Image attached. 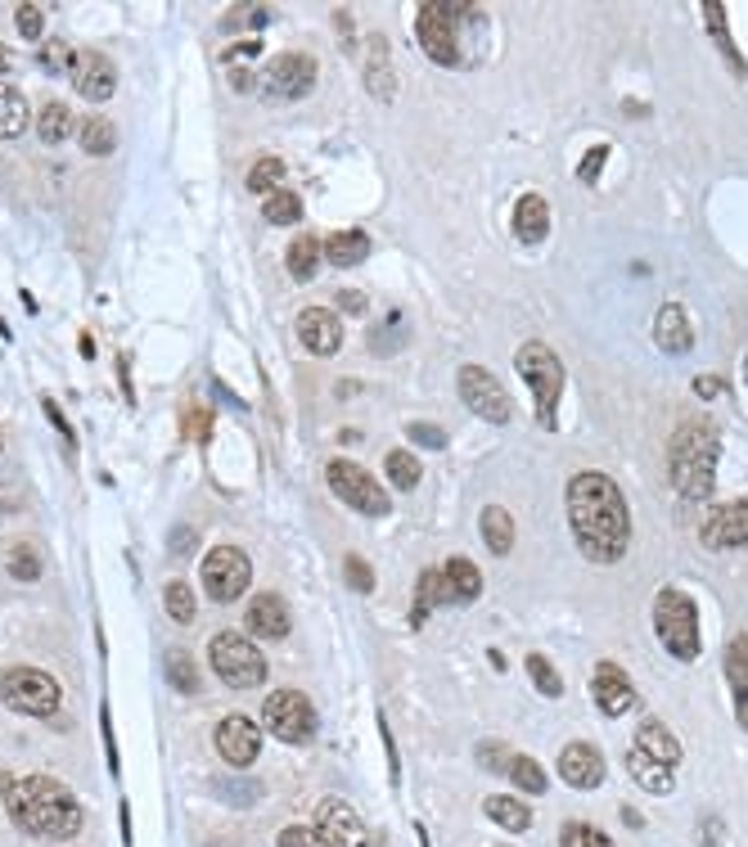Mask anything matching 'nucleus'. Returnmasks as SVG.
<instances>
[{
  "mask_svg": "<svg viewBox=\"0 0 748 847\" xmlns=\"http://www.w3.org/2000/svg\"><path fill=\"white\" fill-rule=\"evenodd\" d=\"M568 528H573L577 550L591 563H618L627 554V545H632V514H627L623 487L608 473H595V469L573 473V482H568Z\"/></svg>",
  "mask_w": 748,
  "mask_h": 847,
  "instance_id": "f257e3e1",
  "label": "nucleus"
},
{
  "mask_svg": "<svg viewBox=\"0 0 748 847\" xmlns=\"http://www.w3.org/2000/svg\"><path fill=\"white\" fill-rule=\"evenodd\" d=\"M0 798H6L14 825L37 838H73L82 829V803L50 775H0Z\"/></svg>",
  "mask_w": 748,
  "mask_h": 847,
  "instance_id": "f03ea898",
  "label": "nucleus"
},
{
  "mask_svg": "<svg viewBox=\"0 0 748 847\" xmlns=\"http://www.w3.org/2000/svg\"><path fill=\"white\" fill-rule=\"evenodd\" d=\"M717 451H721V442H717L713 419H686L682 429H676V438L667 447V469H672V482L686 501H704L713 491Z\"/></svg>",
  "mask_w": 748,
  "mask_h": 847,
  "instance_id": "7ed1b4c3",
  "label": "nucleus"
},
{
  "mask_svg": "<svg viewBox=\"0 0 748 847\" xmlns=\"http://www.w3.org/2000/svg\"><path fill=\"white\" fill-rule=\"evenodd\" d=\"M654 631L672 659L695 663L699 659V609L682 586H663L654 600Z\"/></svg>",
  "mask_w": 748,
  "mask_h": 847,
  "instance_id": "20e7f679",
  "label": "nucleus"
},
{
  "mask_svg": "<svg viewBox=\"0 0 748 847\" xmlns=\"http://www.w3.org/2000/svg\"><path fill=\"white\" fill-rule=\"evenodd\" d=\"M514 370L532 388L536 424H541V429H555V410H560V397H564V361L555 357L546 343H523L514 351Z\"/></svg>",
  "mask_w": 748,
  "mask_h": 847,
  "instance_id": "39448f33",
  "label": "nucleus"
},
{
  "mask_svg": "<svg viewBox=\"0 0 748 847\" xmlns=\"http://www.w3.org/2000/svg\"><path fill=\"white\" fill-rule=\"evenodd\" d=\"M208 659H213L217 676H222L230 690H257V685L266 681V672H270L266 659H262V650L248 641V635H239V631H222V635H213Z\"/></svg>",
  "mask_w": 748,
  "mask_h": 847,
  "instance_id": "423d86ee",
  "label": "nucleus"
},
{
  "mask_svg": "<svg viewBox=\"0 0 748 847\" xmlns=\"http://www.w3.org/2000/svg\"><path fill=\"white\" fill-rule=\"evenodd\" d=\"M59 681L37 672V667H10L0 672V703L23 717H50L59 708Z\"/></svg>",
  "mask_w": 748,
  "mask_h": 847,
  "instance_id": "0eeeda50",
  "label": "nucleus"
},
{
  "mask_svg": "<svg viewBox=\"0 0 748 847\" xmlns=\"http://www.w3.org/2000/svg\"><path fill=\"white\" fill-rule=\"evenodd\" d=\"M325 482H329V491H334L338 501H348L352 510H361V514H370V519L392 514L388 491L375 482L370 469H361V465H352V460H329V465H325Z\"/></svg>",
  "mask_w": 748,
  "mask_h": 847,
  "instance_id": "6e6552de",
  "label": "nucleus"
},
{
  "mask_svg": "<svg viewBox=\"0 0 748 847\" xmlns=\"http://www.w3.org/2000/svg\"><path fill=\"white\" fill-rule=\"evenodd\" d=\"M266 731L285 739V744H311L316 739V708L303 690H270L266 694V708H262Z\"/></svg>",
  "mask_w": 748,
  "mask_h": 847,
  "instance_id": "1a4fd4ad",
  "label": "nucleus"
},
{
  "mask_svg": "<svg viewBox=\"0 0 748 847\" xmlns=\"http://www.w3.org/2000/svg\"><path fill=\"white\" fill-rule=\"evenodd\" d=\"M253 582V563L239 545H217L208 559H203V591H208L217 604H230L248 591Z\"/></svg>",
  "mask_w": 748,
  "mask_h": 847,
  "instance_id": "9d476101",
  "label": "nucleus"
},
{
  "mask_svg": "<svg viewBox=\"0 0 748 847\" xmlns=\"http://www.w3.org/2000/svg\"><path fill=\"white\" fill-rule=\"evenodd\" d=\"M455 384H460L464 406H469L473 415H483L488 424H510V419H514V401H510V392L501 388V379H496L492 370H483V366H464Z\"/></svg>",
  "mask_w": 748,
  "mask_h": 847,
  "instance_id": "9b49d317",
  "label": "nucleus"
},
{
  "mask_svg": "<svg viewBox=\"0 0 748 847\" xmlns=\"http://www.w3.org/2000/svg\"><path fill=\"white\" fill-rule=\"evenodd\" d=\"M262 86L280 100H303L311 86H316V59L311 54H298V50H285L266 63L262 73Z\"/></svg>",
  "mask_w": 748,
  "mask_h": 847,
  "instance_id": "f8f14e48",
  "label": "nucleus"
},
{
  "mask_svg": "<svg viewBox=\"0 0 748 847\" xmlns=\"http://www.w3.org/2000/svg\"><path fill=\"white\" fill-rule=\"evenodd\" d=\"M316 834L325 847H370V829L366 820L338 798H325L316 807Z\"/></svg>",
  "mask_w": 748,
  "mask_h": 847,
  "instance_id": "ddd939ff",
  "label": "nucleus"
},
{
  "mask_svg": "<svg viewBox=\"0 0 748 847\" xmlns=\"http://www.w3.org/2000/svg\"><path fill=\"white\" fill-rule=\"evenodd\" d=\"M416 32H420V45L433 63H455L460 59V45H455V19L447 6H420V19H416Z\"/></svg>",
  "mask_w": 748,
  "mask_h": 847,
  "instance_id": "4468645a",
  "label": "nucleus"
},
{
  "mask_svg": "<svg viewBox=\"0 0 748 847\" xmlns=\"http://www.w3.org/2000/svg\"><path fill=\"white\" fill-rule=\"evenodd\" d=\"M591 694H595V703H600L604 717H623V713L636 708V690H632V681H627V672H623L618 663H595V672H591Z\"/></svg>",
  "mask_w": 748,
  "mask_h": 847,
  "instance_id": "2eb2a0df",
  "label": "nucleus"
},
{
  "mask_svg": "<svg viewBox=\"0 0 748 847\" xmlns=\"http://www.w3.org/2000/svg\"><path fill=\"white\" fill-rule=\"evenodd\" d=\"M704 545L708 550H739L748 541V501H730V506H717L708 519H704Z\"/></svg>",
  "mask_w": 748,
  "mask_h": 847,
  "instance_id": "dca6fc26",
  "label": "nucleus"
},
{
  "mask_svg": "<svg viewBox=\"0 0 748 847\" xmlns=\"http://www.w3.org/2000/svg\"><path fill=\"white\" fill-rule=\"evenodd\" d=\"M73 86L86 95V100H109L113 91H117V68H113V59L109 54H100V50H82V54H73Z\"/></svg>",
  "mask_w": 748,
  "mask_h": 847,
  "instance_id": "f3484780",
  "label": "nucleus"
},
{
  "mask_svg": "<svg viewBox=\"0 0 748 847\" xmlns=\"http://www.w3.org/2000/svg\"><path fill=\"white\" fill-rule=\"evenodd\" d=\"M217 753L230 762V766H253L257 753H262V731L248 722V717H226L217 722Z\"/></svg>",
  "mask_w": 748,
  "mask_h": 847,
  "instance_id": "a211bd4d",
  "label": "nucleus"
},
{
  "mask_svg": "<svg viewBox=\"0 0 748 847\" xmlns=\"http://www.w3.org/2000/svg\"><path fill=\"white\" fill-rule=\"evenodd\" d=\"M298 338L311 357H334V351L344 347V325H338V316L329 307H307L298 316Z\"/></svg>",
  "mask_w": 748,
  "mask_h": 847,
  "instance_id": "6ab92c4d",
  "label": "nucleus"
},
{
  "mask_svg": "<svg viewBox=\"0 0 748 847\" xmlns=\"http://www.w3.org/2000/svg\"><path fill=\"white\" fill-rule=\"evenodd\" d=\"M248 631L262 635V641H285V635L294 631V618H289V604L280 595H253L248 604Z\"/></svg>",
  "mask_w": 748,
  "mask_h": 847,
  "instance_id": "aec40b11",
  "label": "nucleus"
},
{
  "mask_svg": "<svg viewBox=\"0 0 748 847\" xmlns=\"http://www.w3.org/2000/svg\"><path fill=\"white\" fill-rule=\"evenodd\" d=\"M560 775L573 789H595L604 780V753L591 744H568L560 753Z\"/></svg>",
  "mask_w": 748,
  "mask_h": 847,
  "instance_id": "412c9836",
  "label": "nucleus"
},
{
  "mask_svg": "<svg viewBox=\"0 0 748 847\" xmlns=\"http://www.w3.org/2000/svg\"><path fill=\"white\" fill-rule=\"evenodd\" d=\"M654 343L663 351H672V357H682V351H690L695 343V329H690V316L682 303H667L658 316H654Z\"/></svg>",
  "mask_w": 748,
  "mask_h": 847,
  "instance_id": "4be33fe9",
  "label": "nucleus"
},
{
  "mask_svg": "<svg viewBox=\"0 0 748 847\" xmlns=\"http://www.w3.org/2000/svg\"><path fill=\"white\" fill-rule=\"evenodd\" d=\"M726 681L735 690V722L748 731V631L726 645Z\"/></svg>",
  "mask_w": 748,
  "mask_h": 847,
  "instance_id": "5701e85b",
  "label": "nucleus"
},
{
  "mask_svg": "<svg viewBox=\"0 0 748 847\" xmlns=\"http://www.w3.org/2000/svg\"><path fill=\"white\" fill-rule=\"evenodd\" d=\"M514 235L523 244H541L551 235V203L541 198V194H523L514 203Z\"/></svg>",
  "mask_w": 748,
  "mask_h": 847,
  "instance_id": "b1692460",
  "label": "nucleus"
},
{
  "mask_svg": "<svg viewBox=\"0 0 748 847\" xmlns=\"http://www.w3.org/2000/svg\"><path fill=\"white\" fill-rule=\"evenodd\" d=\"M627 775L645 789V794H672V766H663L658 757H649L645 748H627Z\"/></svg>",
  "mask_w": 748,
  "mask_h": 847,
  "instance_id": "393cba45",
  "label": "nucleus"
},
{
  "mask_svg": "<svg viewBox=\"0 0 748 847\" xmlns=\"http://www.w3.org/2000/svg\"><path fill=\"white\" fill-rule=\"evenodd\" d=\"M442 578H447L451 600H460V604H469V600H479V595H483V573L473 569V559H464V554H451V559H447Z\"/></svg>",
  "mask_w": 748,
  "mask_h": 847,
  "instance_id": "a878e982",
  "label": "nucleus"
},
{
  "mask_svg": "<svg viewBox=\"0 0 748 847\" xmlns=\"http://www.w3.org/2000/svg\"><path fill=\"white\" fill-rule=\"evenodd\" d=\"M370 235L366 231H338V235H329L325 239V257L338 266V271H344V266H361L366 257H370Z\"/></svg>",
  "mask_w": 748,
  "mask_h": 847,
  "instance_id": "bb28decb",
  "label": "nucleus"
},
{
  "mask_svg": "<svg viewBox=\"0 0 748 847\" xmlns=\"http://www.w3.org/2000/svg\"><path fill=\"white\" fill-rule=\"evenodd\" d=\"M636 748H645V753L658 757L663 766H676V762H682V744H676V735H672L663 722H654V717L636 731Z\"/></svg>",
  "mask_w": 748,
  "mask_h": 847,
  "instance_id": "cd10ccee",
  "label": "nucleus"
},
{
  "mask_svg": "<svg viewBox=\"0 0 748 847\" xmlns=\"http://www.w3.org/2000/svg\"><path fill=\"white\" fill-rule=\"evenodd\" d=\"M704 14H708V32H713V41H717V50H721V59L735 68L739 78H748V63H744V54H739V45L730 41V28H726V10L717 6V0H704Z\"/></svg>",
  "mask_w": 748,
  "mask_h": 847,
  "instance_id": "c85d7f7f",
  "label": "nucleus"
},
{
  "mask_svg": "<svg viewBox=\"0 0 748 847\" xmlns=\"http://www.w3.org/2000/svg\"><path fill=\"white\" fill-rule=\"evenodd\" d=\"M479 523H483V541H488V550H492V554H510V545H514V519H510V510L488 506Z\"/></svg>",
  "mask_w": 748,
  "mask_h": 847,
  "instance_id": "c756f323",
  "label": "nucleus"
},
{
  "mask_svg": "<svg viewBox=\"0 0 748 847\" xmlns=\"http://www.w3.org/2000/svg\"><path fill=\"white\" fill-rule=\"evenodd\" d=\"M442 600H451V591H447V578H442V569H429V573H420V591H416L411 626H424L429 609H433V604H442Z\"/></svg>",
  "mask_w": 748,
  "mask_h": 847,
  "instance_id": "7c9ffc66",
  "label": "nucleus"
},
{
  "mask_svg": "<svg viewBox=\"0 0 748 847\" xmlns=\"http://www.w3.org/2000/svg\"><path fill=\"white\" fill-rule=\"evenodd\" d=\"M483 812H488L501 829H510V834H523V829L532 825V812H527L519 798H510V794H492V798L483 803Z\"/></svg>",
  "mask_w": 748,
  "mask_h": 847,
  "instance_id": "2f4dec72",
  "label": "nucleus"
},
{
  "mask_svg": "<svg viewBox=\"0 0 748 847\" xmlns=\"http://www.w3.org/2000/svg\"><path fill=\"white\" fill-rule=\"evenodd\" d=\"M320 239L316 235H298L294 244H289V253H285V262H289V275L294 279H311L316 271H320Z\"/></svg>",
  "mask_w": 748,
  "mask_h": 847,
  "instance_id": "473e14b6",
  "label": "nucleus"
},
{
  "mask_svg": "<svg viewBox=\"0 0 748 847\" xmlns=\"http://www.w3.org/2000/svg\"><path fill=\"white\" fill-rule=\"evenodd\" d=\"M78 140H82V150H86V154L104 159V154L117 150V126H113L109 118H86L82 131H78Z\"/></svg>",
  "mask_w": 748,
  "mask_h": 847,
  "instance_id": "72a5a7b5",
  "label": "nucleus"
},
{
  "mask_svg": "<svg viewBox=\"0 0 748 847\" xmlns=\"http://www.w3.org/2000/svg\"><path fill=\"white\" fill-rule=\"evenodd\" d=\"M28 131V100L10 86H0V140H14Z\"/></svg>",
  "mask_w": 748,
  "mask_h": 847,
  "instance_id": "f704fd0d",
  "label": "nucleus"
},
{
  "mask_svg": "<svg viewBox=\"0 0 748 847\" xmlns=\"http://www.w3.org/2000/svg\"><path fill=\"white\" fill-rule=\"evenodd\" d=\"M262 212H266V222H270V226H294V222H303V194H294V190H276V194H266Z\"/></svg>",
  "mask_w": 748,
  "mask_h": 847,
  "instance_id": "c9c22d12",
  "label": "nucleus"
},
{
  "mask_svg": "<svg viewBox=\"0 0 748 847\" xmlns=\"http://www.w3.org/2000/svg\"><path fill=\"white\" fill-rule=\"evenodd\" d=\"M37 135L45 140V145H59V140L73 135V113H68V104H45L41 118H37Z\"/></svg>",
  "mask_w": 748,
  "mask_h": 847,
  "instance_id": "e433bc0d",
  "label": "nucleus"
},
{
  "mask_svg": "<svg viewBox=\"0 0 748 847\" xmlns=\"http://www.w3.org/2000/svg\"><path fill=\"white\" fill-rule=\"evenodd\" d=\"M505 775H510V780H514L523 794H546V785H551V780H546V771H541V762L527 757V753H514V762H510Z\"/></svg>",
  "mask_w": 748,
  "mask_h": 847,
  "instance_id": "4c0bfd02",
  "label": "nucleus"
},
{
  "mask_svg": "<svg viewBox=\"0 0 748 847\" xmlns=\"http://www.w3.org/2000/svg\"><path fill=\"white\" fill-rule=\"evenodd\" d=\"M383 469H388V482H392V487H406V491H411V487L424 478V469H420V460H416L411 451H388Z\"/></svg>",
  "mask_w": 748,
  "mask_h": 847,
  "instance_id": "58836bf2",
  "label": "nucleus"
},
{
  "mask_svg": "<svg viewBox=\"0 0 748 847\" xmlns=\"http://www.w3.org/2000/svg\"><path fill=\"white\" fill-rule=\"evenodd\" d=\"M523 667H527L532 685H536L541 694H546V698H560V694H564V676L551 667V659H546V654H527V663H523Z\"/></svg>",
  "mask_w": 748,
  "mask_h": 847,
  "instance_id": "ea45409f",
  "label": "nucleus"
},
{
  "mask_svg": "<svg viewBox=\"0 0 748 847\" xmlns=\"http://www.w3.org/2000/svg\"><path fill=\"white\" fill-rule=\"evenodd\" d=\"M560 847H614V838L595 825H586V820H568L560 834Z\"/></svg>",
  "mask_w": 748,
  "mask_h": 847,
  "instance_id": "a19ab883",
  "label": "nucleus"
},
{
  "mask_svg": "<svg viewBox=\"0 0 748 847\" xmlns=\"http://www.w3.org/2000/svg\"><path fill=\"white\" fill-rule=\"evenodd\" d=\"M280 181H285V163H280V159H262V163H253V172H248V190H253V194H276Z\"/></svg>",
  "mask_w": 748,
  "mask_h": 847,
  "instance_id": "79ce46f5",
  "label": "nucleus"
},
{
  "mask_svg": "<svg viewBox=\"0 0 748 847\" xmlns=\"http://www.w3.org/2000/svg\"><path fill=\"white\" fill-rule=\"evenodd\" d=\"M167 681H172L181 694H198V672H194V663H189L185 650H172V654H167Z\"/></svg>",
  "mask_w": 748,
  "mask_h": 847,
  "instance_id": "37998d69",
  "label": "nucleus"
},
{
  "mask_svg": "<svg viewBox=\"0 0 748 847\" xmlns=\"http://www.w3.org/2000/svg\"><path fill=\"white\" fill-rule=\"evenodd\" d=\"M163 604H167V613H172V622H194V618H198V604H194V591H189L185 582H172V586H167V595H163Z\"/></svg>",
  "mask_w": 748,
  "mask_h": 847,
  "instance_id": "c03bdc74",
  "label": "nucleus"
},
{
  "mask_svg": "<svg viewBox=\"0 0 748 847\" xmlns=\"http://www.w3.org/2000/svg\"><path fill=\"white\" fill-rule=\"evenodd\" d=\"M344 578H348V586H352L357 595H370V591H375V569H370L361 554H348V559H344Z\"/></svg>",
  "mask_w": 748,
  "mask_h": 847,
  "instance_id": "a18cd8bd",
  "label": "nucleus"
},
{
  "mask_svg": "<svg viewBox=\"0 0 748 847\" xmlns=\"http://www.w3.org/2000/svg\"><path fill=\"white\" fill-rule=\"evenodd\" d=\"M10 573H14L19 582H37V578H41V559H37L32 545H14V550H10Z\"/></svg>",
  "mask_w": 748,
  "mask_h": 847,
  "instance_id": "49530a36",
  "label": "nucleus"
},
{
  "mask_svg": "<svg viewBox=\"0 0 748 847\" xmlns=\"http://www.w3.org/2000/svg\"><path fill=\"white\" fill-rule=\"evenodd\" d=\"M41 68L45 73H73V50H68L63 41H50V45H41Z\"/></svg>",
  "mask_w": 748,
  "mask_h": 847,
  "instance_id": "de8ad7c7",
  "label": "nucleus"
},
{
  "mask_svg": "<svg viewBox=\"0 0 748 847\" xmlns=\"http://www.w3.org/2000/svg\"><path fill=\"white\" fill-rule=\"evenodd\" d=\"M266 23H270V10H262V6H239V10L226 14V32H235V28H266Z\"/></svg>",
  "mask_w": 748,
  "mask_h": 847,
  "instance_id": "09e8293b",
  "label": "nucleus"
},
{
  "mask_svg": "<svg viewBox=\"0 0 748 847\" xmlns=\"http://www.w3.org/2000/svg\"><path fill=\"white\" fill-rule=\"evenodd\" d=\"M14 19H19V32H23L28 41H41V32H45V14H41V6H19Z\"/></svg>",
  "mask_w": 748,
  "mask_h": 847,
  "instance_id": "8fccbe9b",
  "label": "nucleus"
},
{
  "mask_svg": "<svg viewBox=\"0 0 748 847\" xmlns=\"http://www.w3.org/2000/svg\"><path fill=\"white\" fill-rule=\"evenodd\" d=\"M406 433H411V442L424 447V451H442V447H447V433L438 429V424H411Z\"/></svg>",
  "mask_w": 748,
  "mask_h": 847,
  "instance_id": "3c124183",
  "label": "nucleus"
},
{
  "mask_svg": "<svg viewBox=\"0 0 748 847\" xmlns=\"http://www.w3.org/2000/svg\"><path fill=\"white\" fill-rule=\"evenodd\" d=\"M280 847H325L316 829H303V825H289L280 829Z\"/></svg>",
  "mask_w": 748,
  "mask_h": 847,
  "instance_id": "603ef678",
  "label": "nucleus"
},
{
  "mask_svg": "<svg viewBox=\"0 0 748 847\" xmlns=\"http://www.w3.org/2000/svg\"><path fill=\"white\" fill-rule=\"evenodd\" d=\"M604 159H608V145H595V150H591V154L582 159V167H577V181H586V185H591V181L600 176V167H604Z\"/></svg>",
  "mask_w": 748,
  "mask_h": 847,
  "instance_id": "864d4df0",
  "label": "nucleus"
},
{
  "mask_svg": "<svg viewBox=\"0 0 748 847\" xmlns=\"http://www.w3.org/2000/svg\"><path fill=\"white\" fill-rule=\"evenodd\" d=\"M479 757H483V766H492V771H510V762H514V753L505 748V744H488V748H479Z\"/></svg>",
  "mask_w": 748,
  "mask_h": 847,
  "instance_id": "5fc2aeb1",
  "label": "nucleus"
},
{
  "mask_svg": "<svg viewBox=\"0 0 748 847\" xmlns=\"http://www.w3.org/2000/svg\"><path fill=\"white\" fill-rule=\"evenodd\" d=\"M189 419H185V433H194V438H208V410H185Z\"/></svg>",
  "mask_w": 748,
  "mask_h": 847,
  "instance_id": "6e6d98bb",
  "label": "nucleus"
},
{
  "mask_svg": "<svg viewBox=\"0 0 748 847\" xmlns=\"http://www.w3.org/2000/svg\"><path fill=\"white\" fill-rule=\"evenodd\" d=\"M194 545H198V532H189V528H176V532H172V550H176V554H189Z\"/></svg>",
  "mask_w": 748,
  "mask_h": 847,
  "instance_id": "4d7b16f0",
  "label": "nucleus"
},
{
  "mask_svg": "<svg viewBox=\"0 0 748 847\" xmlns=\"http://www.w3.org/2000/svg\"><path fill=\"white\" fill-rule=\"evenodd\" d=\"M338 307H344V312H352V316H361V312H366V294H357V289H344V294H338Z\"/></svg>",
  "mask_w": 748,
  "mask_h": 847,
  "instance_id": "13d9d810",
  "label": "nucleus"
},
{
  "mask_svg": "<svg viewBox=\"0 0 748 847\" xmlns=\"http://www.w3.org/2000/svg\"><path fill=\"white\" fill-rule=\"evenodd\" d=\"M721 388H726V384H721L717 375H704V379H695V392H699V397H717Z\"/></svg>",
  "mask_w": 748,
  "mask_h": 847,
  "instance_id": "bf43d9fd",
  "label": "nucleus"
},
{
  "mask_svg": "<svg viewBox=\"0 0 748 847\" xmlns=\"http://www.w3.org/2000/svg\"><path fill=\"white\" fill-rule=\"evenodd\" d=\"M6 68H10V50H6V45H0V73H6Z\"/></svg>",
  "mask_w": 748,
  "mask_h": 847,
  "instance_id": "052dcab7",
  "label": "nucleus"
}]
</instances>
